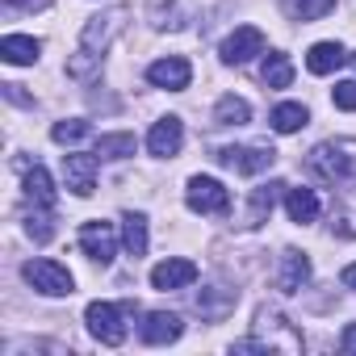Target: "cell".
Here are the masks:
<instances>
[{
    "label": "cell",
    "instance_id": "obj_9",
    "mask_svg": "<svg viewBox=\"0 0 356 356\" xmlns=\"http://www.w3.org/2000/svg\"><path fill=\"white\" fill-rule=\"evenodd\" d=\"M63 181L76 197H92V189H97V151L92 155H84V151L63 155Z\"/></svg>",
    "mask_w": 356,
    "mask_h": 356
},
{
    "label": "cell",
    "instance_id": "obj_29",
    "mask_svg": "<svg viewBox=\"0 0 356 356\" xmlns=\"http://www.w3.org/2000/svg\"><path fill=\"white\" fill-rule=\"evenodd\" d=\"M331 101H335V109H348V113H356V80H343V84H335V88H331Z\"/></svg>",
    "mask_w": 356,
    "mask_h": 356
},
{
    "label": "cell",
    "instance_id": "obj_19",
    "mask_svg": "<svg viewBox=\"0 0 356 356\" xmlns=\"http://www.w3.org/2000/svg\"><path fill=\"white\" fill-rule=\"evenodd\" d=\"M260 80H264V88H289L293 84V59L281 55V51H268L264 67H260Z\"/></svg>",
    "mask_w": 356,
    "mask_h": 356
},
{
    "label": "cell",
    "instance_id": "obj_6",
    "mask_svg": "<svg viewBox=\"0 0 356 356\" xmlns=\"http://www.w3.org/2000/svg\"><path fill=\"white\" fill-rule=\"evenodd\" d=\"M185 202L193 214H227L231 210V193L222 181H214V176H193V181L185 185Z\"/></svg>",
    "mask_w": 356,
    "mask_h": 356
},
{
    "label": "cell",
    "instance_id": "obj_27",
    "mask_svg": "<svg viewBox=\"0 0 356 356\" xmlns=\"http://www.w3.org/2000/svg\"><path fill=\"white\" fill-rule=\"evenodd\" d=\"M126 155H134V134L118 130V134L97 138V159H126Z\"/></svg>",
    "mask_w": 356,
    "mask_h": 356
},
{
    "label": "cell",
    "instance_id": "obj_25",
    "mask_svg": "<svg viewBox=\"0 0 356 356\" xmlns=\"http://www.w3.org/2000/svg\"><path fill=\"white\" fill-rule=\"evenodd\" d=\"M281 5L293 22H318L335 9V0H281Z\"/></svg>",
    "mask_w": 356,
    "mask_h": 356
},
{
    "label": "cell",
    "instance_id": "obj_3",
    "mask_svg": "<svg viewBox=\"0 0 356 356\" xmlns=\"http://www.w3.org/2000/svg\"><path fill=\"white\" fill-rule=\"evenodd\" d=\"M352 168H356V143H318L314 151H310V172L314 176H323V181H348L352 176Z\"/></svg>",
    "mask_w": 356,
    "mask_h": 356
},
{
    "label": "cell",
    "instance_id": "obj_12",
    "mask_svg": "<svg viewBox=\"0 0 356 356\" xmlns=\"http://www.w3.org/2000/svg\"><path fill=\"white\" fill-rule=\"evenodd\" d=\"M147 80H151L155 88L181 92V88H189V80H193V67H189V59H181V55H168V59H155V63L147 67Z\"/></svg>",
    "mask_w": 356,
    "mask_h": 356
},
{
    "label": "cell",
    "instance_id": "obj_11",
    "mask_svg": "<svg viewBox=\"0 0 356 356\" xmlns=\"http://www.w3.org/2000/svg\"><path fill=\"white\" fill-rule=\"evenodd\" d=\"M138 335H143V343L163 348V343H176V339L185 335V323H181V314H172V310H151V314L143 318Z\"/></svg>",
    "mask_w": 356,
    "mask_h": 356
},
{
    "label": "cell",
    "instance_id": "obj_26",
    "mask_svg": "<svg viewBox=\"0 0 356 356\" xmlns=\"http://www.w3.org/2000/svg\"><path fill=\"white\" fill-rule=\"evenodd\" d=\"M92 134V122H84V118H67V122H55L51 126V138L59 143V147H76V143H84Z\"/></svg>",
    "mask_w": 356,
    "mask_h": 356
},
{
    "label": "cell",
    "instance_id": "obj_2",
    "mask_svg": "<svg viewBox=\"0 0 356 356\" xmlns=\"http://www.w3.org/2000/svg\"><path fill=\"white\" fill-rule=\"evenodd\" d=\"M235 352H302V331L281 314V310H256L252 323V339H239Z\"/></svg>",
    "mask_w": 356,
    "mask_h": 356
},
{
    "label": "cell",
    "instance_id": "obj_28",
    "mask_svg": "<svg viewBox=\"0 0 356 356\" xmlns=\"http://www.w3.org/2000/svg\"><path fill=\"white\" fill-rule=\"evenodd\" d=\"M339 235H348V239H356V189H348L343 193V202H339Z\"/></svg>",
    "mask_w": 356,
    "mask_h": 356
},
{
    "label": "cell",
    "instance_id": "obj_1",
    "mask_svg": "<svg viewBox=\"0 0 356 356\" xmlns=\"http://www.w3.org/2000/svg\"><path fill=\"white\" fill-rule=\"evenodd\" d=\"M126 17H130V9H109V13H101V17H88V26H84V34H80V47H76V55H72V63H67V72H72L76 80H88V76L97 72L105 47L118 38V30H122Z\"/></svg>",
    "mask_w": 356,
    "mask_h": 356
},
{
    "label": "cell",
    "instance_id": "obj_30",
    "mask_svg": "<svg viewBox=\"0 0 356 356\" xmlns=\"http://www.w3.org/2000/svg\"><path fill=\"white\" fill-rule=\"evenodd\" d=\"M5 9L17 13V9H51V0H5Z\"/></svg>",
    "mask_w": 356,
    "mask_h": 356
},
{
    "label": "cell",
    "instance_id": "obj_21",
    "mask_svg": "<svg viewBox=\"0 0 356 356\" xmlns=\"http://www.w3.org/2000/svg\"><path fill=\"white\" fill-rule=\"evenodd\" d=\"M285 210H289V218H293V222H302V227H306V222H314V218H318V210H323V206H318V193H314V189H289V193H285Z\"/></svg>",
    "mask_w": 356,
    "mask_h": 356
},
{
    "label": "cell",
    "instance_id": "obj_16",
    "mask_svg": "<svg viewBox=\"0 0 356 356\" xmlns=\"http://www.w3.org/2000/svg\"><path fill=\"white\" fill-rule=\"evenodd\" d=\"M310 281V260L306 252H285L281 256V273H277V289L281 293H298Z\"/></svg>",
    "mask_w": 356,
    "mask_h": 356
},
{
    "label": "cell",
    "instance_id": "obj_7",
    "mask_svg": "<svg viewBox=\"0 0 356 356\" xmlns=\"http://www.w3.org/2000/svg\"><path fill=\"white\" fill-rule=\"evenodd\" d=\"M80 252L88 256V260H97V264H109L113 256H118V231H113V222H84L80 227Z\"/></svg>",
    "mask_w": 356,
    "mask_h": 356
},
{
    "label": "cell",
    "instance_id": "obj_32",
    "mask_svg": "<svg viewBox=\"0 0 356 356\" xmlns=\"http://www.w3.org/2000/svg\"><path fill=\"white\" fill-rule=\"evenodd\" d=\"M343 285H348V289H356V264H348V268H343Z\"/></svg>",
    "mask_w": 356,
    "mask_h": 356
},
{
    "label": "cell",
    "instance_id": "obj_22",
    "mask_svg": "<svg viewBox=\"0 0 356 356\" xmlns=\"http://www.w3.org/2000/svg\"><path fill=\"white\" fill-rule=\"evenodd\" d=\"M281 181H268V185H260V189H252V210H248V227H260L268 214H273V206H277V197H281Z\"/></svg>",
    "mask_w": 356,
    "mask_h": 356
},
{
    "label": "cell",
    "instance_id": "obj_23",
    "mask_svg": "<svg viewBox=\"0 0 356 356\" xmlns=\"http://www.w3.org/2000/svg\"><path fill=\"white\" fill-rule=\"evenodd\" d=\"M268 122H273L277 134H293V130H302V126L310 122V113H306V105H298V101H281Z\"/></svg>",
    "mask_w": 356,
    "mask_h": 356
},
{
    "label": "cell",
    "instance_id": "obj_17",
    "mask_svg": "<svg viewBox=\"0 0 356 356\" xmlns=\"http://www.w3.org/2000/svg\"><path fill=\"white\" fill-rule=\"evenodd\" d=\"M38 55H42V42L30 38V34H5V38H0V59L13 63V67H26Z\"/></svg>",
    "mask_w": 356,
    "mask_h": 356
},
{
    "label": "cell",
    "instance_id": "obj_8",
    "mask_svg": "<svg viewBox=\"0 0 356 356\" xmlns=\"http://www.w3.org/2000/svg\"><path fill=\"white\" fill-rule=\"evenodd\" d=\"M214 159H218L222 168H235V172H243V176H256V172H264V168L277 159V151H273V147H218Z\"/></svg>",
    "mask_w": 356,
    "mask_h": 356
},
{
    "label": "cell",
    "instance_id": "obj_14",
    "mask_svg": "<svg viewBox=\"0 0 356 356\" xmlns=\"http://www.w3.org/2000/svg\"><path fill=\"white\" fill-rule=\"evenodd\" d=\"M256 55H264V34H260L256 26H239L235 34H227V42H222V63H248V59H256Z\"/></svg>",
    "mask_w": 356,
    "mask_h": 356
},
{
    "label": "cell",
    "instance_id": "obj_33",
    "mask_svg": "<svg viewBox=\"0 0 356 356\" xmlns=\"http://www.w3.org/2000/svg\"><path fill=\"white\" fill-rule=\"evenodd\" d=\"M352 67H356V55H352Z\"/></svg>",
    "mask_w": 356,
    "mask_h": 356
},
{
    "label": "cell",
    "instance_id": "obj_18",
    "mask_svg": "<svg viewBox=\"0 0 356 356\" xmlns=\"http://www.w3.org/2000/svg\"><path fill=\"white\" fill-rule=\"evenodd\" d=\"M343 63H348V51L339 42H314L310 55H306V72H314V76H331Z\"/></svg>",
    "mask_w": 356,
    "mask_h": 356
},
{
    "label": "cell",
    "instance_id": "obj_24",
    "mask_svg": "<svg viewBox=\"0 0 356 356\" xmlns=\"http://www.w3.org/2000/svg\"><path fill=\"white\" fill-rule=\"evenodd\" d=\"M214 122H218V126H248V122H252V105H248L243 97H218Z\"/></svg>",
    "mask_w": 356,
    "mask_h": 356
},
{
    "label": "cell",
    "instance_id": "obj_13",
    "mask_svg": "<svg viewBox=\"0 0 356 356\" xmlns=\"http://www.w3.org/2000/svg\"><path fill=\"white\" fill-rule=\"evenodd\" d=\"M197 281V264L193 260H185V256H172V260H159L155 268H151V285L155 289H189Z\"/></svg>",
    "mask_w": 356,
    "mask_h": 356
},
{
    "label": "cell",
    "instance_id": "obj_20",
    "mask_svg": "<svg viewBox=\"0 0 356 356\" xmlns=\"http://www.w3.org/2000/svg\"><path fill=\"white\" fill-rule=\"evenodd\" d=\"M122 243H126V252L138 260V256H147V243H151V235H147V214H122Z\"/></svg>",
    "mask_w": 356,
    "mask_h": 356
},
{
    "label": "cell",
    "instance_id": "obj_10",
    "mask_svg": "<svg viewBox=\"0 0 356 356\" xmlns=\"http://www.w3.org/2000/svg\"><path fill=\"white\" fill-rule=\"evenodd\" d=\"M181 143H185V122L176 118V113L159 118V122L147 130V151L159 155V159H172L176 151H181Z\"/></svg>",
    "mask_w": 356,
    "mask_h": 356
},
{
    "label": "cell",
    "instance_id": "obj_4",
    "mask_svg": "<svg viewBox=\"0 0 356 356\" xmlns=\"http://www.w3.org/2000/svg\"><path fill=\"white\" fill-rule=\"evenodd\" d=\"M84 323H88V335L101 339L105 348H118V343L126 339V306H113V302H88Z\"/></svg>",
    "mask_w": 356,
    "mask_h": 356
},
{
    "label": "cell",
    "instance_id": "obj_5",
    "mask_svg": "<svg viewBox=\"0 0 356 356\" xmlns=\"http://www.w3.org/2000/svg\"><path fill=\"white\" fill-rule=\"evenodd\" d=\"M22 277H26L38 293H47V298H67V293H76V277H72L59 260H30V264L22 268Z\"/></svg>",
    "mask_w": 356,
    "mask_h": 356
},
{
    "label": "cell",
    "instance_id": "obj_15",
    "mask_svg": "<svg viewBox=\"0 0 356 356\" xmlns=\"http://www.w3.org/2000/svg\"><path fill=\"white\" fill-rule=\"evenodd\" d=\"M26 172V202L30 210H55V181L42 163H22Z\"/></svg>",
    "mask_w": 356,
    "mask_h": 356
},
{
    "label": "cell",
    "instance_id": "obj_31",
    "mask_svg": "<svg viewBox=\"0 0 356 356\" xmlns=\"http://www.w3.org/2000/svg\"><path fill=\"white\" fill-rule=\"evenodd\" d=\"M339 348H343L348 356H356V323H348V327H343V335H339Z\"/></svg>",
    "mask_w": 356,
    "mask_h": 356
}]
</instances>
